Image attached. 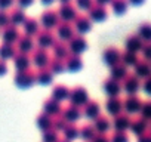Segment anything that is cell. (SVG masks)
Here are the masks:
<instances>
[{
    "label": "cell",
    "instance_id": "obj_1",
    "mask_svg": "<svg viewBox=\"0 0 151 142\" xmlns=\"http://www.w3.org/2000/svg\"><path fill=\"white\" fill-rule=\"evenodd\" d=\"M14 82L18 87L21 89H28L36 83V71L33 70H24V71H17L14 77Z\"/></svg>",
    "mask_w": 151,
    "mask_h": 142
},
{
    "label": "cell",
    "instance_id": "obj_2",
    "mask_svg": "<svg viewBox=\"0 0 151 142\" xmlns=\"http://www.w3.org/2000/svg\"><path fill=\"white\" fill-rule=\"evenodd\" d=\"M68 99H70V104H71V105L82 108V107L89 101V93H88V90H86L85 87H82V86H76V87L70 89Z\"/></svg>",
    "mask_w": 151,
    "mask_h": 142
},
{
    "label": "cell",
    "instance_id": "obj_3",
    "mask_svg": "<svg viewBox=\"0 0 151 142\" xmlns=\"http://www.w3.org/2000/svg\"><path fill=\"white\" fill-rule=\"evenodd\" d=\"M67 47H68V52H70V53L80 55L82 52L86 50V47H88V42H86L85 36H82V34H74V36L68 40Z\"/></svg>",
    "mask_w": 151,
    "mask_h": 142
},
{
    "label": "cell",
    "instance_id": "obj_4",
    "mask_svg": "<svg viewBox=\"0 0 151 142\" xmlns=\"http://www.w3.org/2000/svg\"><path fill=\"white\" fill-rule=\"evenodd\" d=\"M142 105V99L138 95H127L124 101H122V108L126 111V114H138Z\"/></svg>",
    "mask_w": 151,
    "mask_h": 142
},
{
    "label": "cell",
    "instance_id": "obj_5",
    "mask_svg": "<svg viewBox=\"0 0 151 142\" xmlns=\"http://www.w3.org/2000/svg\"><path fill=\"white\" fill-rule=\"evenodd\" d=\"M122 82V90H124L127 95H136L141 89V80L133 74H127Z\"/></svg>",
    "mask_w": 151,
    "mask_h": 142
},
{
    "label": "cell",
    "instance_id": "obj_6",
    "mask_svg": "<svg viewBox=\"0 0 151 142\" xmlns=\"http://www.w3.org/2000/svg\"><path fill=\"white\" fill-rule=\"evenodd\" d=\"M53 42H55V36H53V33H52L50 30H45V28H43V30H39V31H37L34 43H37L39 47H42V49L52 47Z\"/></svg>",
    "mask_w": 151,
    "mask_h": 142
},
{
    "label": "cell",
    "instance_id": "obj_7",
    "mask_svg": "<svg viewBox=\"0 0 151 142\" xmlns=\"http://www.w3.org/2000/svg\"><path fill=\"white\" fill-rule=\"evenodd\" d=\"M58 22H59V16H58L56 11L47 9L40 15V22L39 24H42L45 30H50V28H55L58 25Z\"/></svg>",
    "mask_w": 151,
    "mask_h": 142
},
{
    "label": "cell",
    "instance_id": "obj_8",
    "mask_svg": "<svg viewBox=\"0 0 151 142\" xmlns=\"http://www.w3.org/2000/svg\"><path fill=\"white\" fill-rule=\"evenodd\" d=\"M30 59H31V62H33L37 68H45V67H47L50 56H49V53H47L46 49L36 47V49L33 50V56H31Z\"/></svg>",
    "mask_w": 151,
    "mask_h": 142
},
{
    "label": "cell",
    "instance_id": "obj_9",
    "mask_svg": "<svg viewBox=\"0 0 151 142\" xmlns=\"http://www.w3.org/2000/svg\"><path fill=\"white\" fill-rule=\"evenodd\" d=\"M15 43H17L18 52H22V53H30L36 49L34 39L31 36H27V34H19V37Z\"/></svg>",
    "mask_w": 151,
    "mask_h": 142
},
{
    "label": "cell",
    "instance_id": "obj_10",
    "mask_svg": "<svg viewBox=\"0 0 151 142\" xmlns=\"http://www.w3.org/2000/svg\"><path fill=\"white\" fill-rule=\"evenodd\" d=\"M56 14H58L59 19L67 21V22H71L76 16H77V11H76V6L71 5V2H70V3H61V6H59V9H58Z\"/></svg>",
    "mask_w": 151,
    "mask_h": 142
},
{
    "label": "cell",
    "instance_id": "obj_11",
    "mask_svg": "<svg viewBox=\"0 0 151 142\" xmlns=\"http://www.w3.org/2000/svg\"><path fill=\"white\" fill-rule=\"evenodd\" d=\"M61 117L67 121V123H76L80 117H82V108L74 107V105H67L65 108H62L61 111Z\"/></svg>",
    "mask_w": 151,
    "mask_h": 142
},
{
    "label": "cell",
    "instance_id": "obj_12",
    "mask_svg": "<svg viewBox=\"0 0 151 142\" xmlns=\"http://www.w3.org/2000/svg\"><path fill=\"white\" fill-rule=\"evenodd\" d=\"M102 89L104 92L108 95V98H113V96H119L120 92H122V83L108 77L102 82Z\"/></svg>",
    "mask_w": 151,
    "mask_h": 142
},
{
    "label": "cell",
    "instance_id": "obj_13",
    "mask_svg": "<svg viewBox=\"0 0 151 142\" xmlns=\"http://www.w3.org/2000/svg\"><path fill=\"white\" fill-rule=\"evenodd\" d=\"M130 120H132V117L129 114L120 113V114L114 115V120H113L111 126L114 127L116 132H126L129 129V126H130Z\"/></svg>",
    "mask_w": 151,
    "mask_h": 142
},
{
    "label": "cell",
    "instance_id": "obj_14",
    "mask_svg": "<svg viewBox=\"0 0 151 142\" xmlns=\"http://www.w3.org/2000/svg\"><path fill=\"white\" fill-rule=\"evenodd\" d=\"M73 21H74L73 28L79 34H85V33L91 31V28H92V21L88 18V15H77Z\"/></svg>",
    "mask_w": 151,
    "mask_h": 142
},
{
    "label": "cell",
    "instance_id": "obj_15",
    "mask_svg": "<svg viewBox=\"0 0 151 142\" xmlns=\"http://www.w3.org/2000/svg\"><path fill=\"white\" fill-rule=\"evenodd\" d=\"M82 114L88 117L89 120H95L98 115H101V105L96 101H88L82 107Z\"/></svg>",
    "mask_w": 151,
    "mask_h": 142
},
{
    "label": "cell",
    "instance_id": "obj_16",
    "mask_svg": "<svg viewBox=\"0 0 151 142\" xmlns=\"http://www.w3.org/2000/svg\"><path fill=\"white\" fill-rule=\"evenodd\" d=\"M83 67V59L80 55H74V53H68V56L64 59V68L71 71V73H76Z\"/></svg>",
    "mask_w": 151,
    "mask_h": 142
},
{
    "label": "cell",
    "instance_id": "obj_17",
    "mask_svg": "<svg viewBox=\"0 0 151 142\" xmlns=\"http://www.w3.org/2000/svg\"><path fill=\"white\" fill-rule=\"evenodd\" d=\"M120 55H122V52H120L117 47L110 46V47H107V49L104 50V53H102V59H104V62L111 68L113 65H116V64L120 62Z\"/></svg>",
    "mask_w": 151,
    "mask_h": 142
},
{
    "label": "cell",
    "instance_id": "obj_18",
    "mask_svg": "<svg viewBox=\"0 0 151 142\" xmlns=\"http://www.w3.org/2000/svg\"><path fill=\"white\" fill-rule=\"evenodd\" d=\"M56 33L61 39V42H65V40H70L73 36H74V28H73V24L71 22H67V21H59L58 25H56Z\"/></svg>",
    "mask_w": 151,
    "mask_h": 142
},
{
    "label": "cell",
    "instance_id": "obj_19",
    "mask_svg": "<svg viewBox=\"0 0 151 142\" xmlns=\"http://www.w3.org/2000/svg\"><path fill=\"white\" fill-rule=\"evenodd\" d=\"M88 11H89L88 18H89L91 21L101 22V21L107 19V16H108V12H107L105 6H101V5H92Z\"/></svg>",
    "mask_w": 151,
    "mask_h": 142
},
{
    "label": "cell",
    "instance_id": "obj_20",
    "mask_svg": "<svg viewBox=\"0 0 151 142\" xmlns=\"http://www.w3.org/2000/svg\"><path fill=\"white\" fill-rule=\"evenodd\" d=\"M129 129L132 130L133 135L141 136V135H144V133L148 132V121L144 120L142 117H135V118L130 120V126H129Z\"/></svg>",
    "mask_w": 151,
    "mask_h": 142
},
{
    "label": "cell",
    "instance_id": "obj_21",
    "mask_svg": "<svg viewBox=\"0 0 151 142\" xmlns=\"http://www.w3.org/2000/svg\"><path fill=\"white\" fill-rule=\"evenodd\" d=\"M133 76H136L139 80L141 79H148L150 77V73H151V67H150V62L148 61H144V59H139L135 65H133Z\"/></svg>",
    "mask_w": 151,
    "mask_h": 142
},
{
    "label": "cell",
    "instance_id": "obj_22",
    "mask_svg": "<svg viewBox=\"0 0 151 142\" xmlns=\"http://www.w3.org/2000/svg\"><path fill=\"white\" fill-rule=\"evenodd\" d=\"M62 111V107H61V102L55 101L53 98H49L43 102V113L50 115V117H56L59 115Z\"/></svg>",
    "mask_w": 151,
    "mask_h": 142
},
{
    "label": "cell",
    "instance_id": "obj_23",
    "mask_svg": "<svg viewBox=\"0 0 151 142\" xmlns=\"http://www.w3.org/2000/svg\"><path fill=\"white\" fill-rule=\"evenodd\" d=\"M142 44H144V40H142L138 34H130V36H127L126 40H124V47H126V50L133 52V53H138V52L141 50Z\"/></svg>",
    "mask_w": 151,
    "mask_h": 142
},
{
    "label": "cell",
    "instance_id": "obj_24",
    "mask_svg": "<svg viewBox=\"0 0 151 142\" xmlns=\"http://www.w3.org/2000/svg\"><path fill=\"white\" fill-rule=\"evenodd\" d=\"M93 129L98 135H105L110 129H111V121L107 115H98L95 120H93Z\"/></svg>",
    "mask_w": 151,
    "mask_h": 142
},
{
    "label": "cell",
    "instance_id": "obj_25",
    "mask_svg": "<svg viewBox=\"0 0 151 142\" xmlns=\"http://www.w3.org/2000/svg\"><path fill=\"white\" fill-rule=\"evenodd\" d=\"M19 37V31H18V27L12 25V24H8L6 27H3V31H2V39L5 43H15Z\"/></svg>",
    "mask_w": 151,
    "mask_h": 142
},
{
    "label": "cell",
    "instance_id": "obj_26",
    "mask_svg": "<svg viewBox=\"0 0 151 142\" xmlns=\"http://www.w3.org/2000/svg\"><path fill=\"white\" fill-rule=\"evenodd\" d=\"M14 65L18 71H24V70H30L31 65V59L28 56V53H22V52H17L14 56Z\"/></svg>",
    "mask_w": 151,
    "mask_h": 142
},
{
    "label": "cell",
    "instance_id": "obj_27",
    "mask_svg": "<svg viewBox=\"0 0 151 142\" xmlns=\"http://www.w3.org/2000/svg\"><path fill=\"white\" fill-rule=\"evenodd\" d=\"M52 82H53V74L49 71L47 67L36 70V83L46 86V85H50Z\"/></svg>",
    "mask_w": 151,
    "mask_h": 142
},
{
    "label": "cell",
    "instance_id": "obj_28",
    "mask_svg": "<svg viewBox=\"0 0 151 142\" xmlns=\"http://www.w3.org/2000/svg\"><path fill=\"white\" fill-rule=\"evenodd\" d=\"M105 110H107V113L110 114V115H117V114H120L122 111H123V108H122V99L119 98V96H113V98H108V101H107V104H105Z\"/></svg>",
    "mask_w": 151,
    "mask_h": 142
},
{
    "label": "cell",
    "instance_id": "obj_29",
    "mask_svg": "<svg viewBox=\"0 0 151 142\" xmlns=\"http://www.w3.org/2000/svg\"><path fill=\"white\" fill-rule=\"evenodd\" d=\"M25 18H27V15H25V12H24V9L22 8H14L11 12H9V24H12V25H15V27H18V25H21L24 21H25Z\"/></svg>",
    "mask_w": 151,
    "mask_h": 142
},
{
    "label": "cell",
    "instance_id": "obj_30",
    "mask_svg": "<svg viewBox=\"0 0 151 142\" xmlns=\"http://www.w3.org/2000/svg\"><path fill=\"white\" fill-rule=\"evenodd\" d=\"M40 24H39V21L36 19V18H33V16H30V18H25V21L22 22V27H24V34H27V36H36L37 34V31L40 30V27H39Z\"/></svg>",
    "mask_w": 151,
    "mask_h": 142
},
{
    "label": "cell",
    "instance_id": "obj_31",
    "mask_svg": "<svg viewBox=\"0 0 151 142\" xmlns=\"http://www.w3.org/2000/svg\"><path fill=\"white\" fill-rule=\"evenodd\" d=\"M68 95H70V89L65 85H56L52 89V98L58 102H62V101L68 99Z\"/></svg>",
    "mask_w": 151,
    "mask_h": 142
},
{
    "label": "cell",
    "instance_id": "obj_32",
    "mask_svg": "<svg viewBox=\"0 0 151 142\" xmlns=\"http://www.w3.org/2000/svg\"><path fill=\"white\" fill-rule=\"evenodd\" d=\"M127 74H129L127 73V68L123 64H120V62L116 64V65H113L111 67V71H110V77L114 79V80H117V82H122Z\"/></svg>",
    "mask_w": 151,
    "mask_h": 142
},
{
    "label": "cell",
    "instance_id": "obj_33",
    "mask_svg": "<svg viewBox=\"0 0 151 142\" xmlns=\"http://www.w3.org/2000/svg\"><path fill=\"white\" fill-rule=\"evenodd\" d=\"M52 49H53V55H55V58H58V59H65L67 56H68V47H67V44L64 43V42H61V40H55L53 42V44H52Z\"/></svg>",
    "mask_w": 151,
    "mask_h": 142
},
{
    "label": "cell",
    "instance_id": "obj_34",
    "mask_svg": "<svg viewBox=\"0 0 151 142\" xmlns=\"http://www.w3.org/2000/svg\"><path fill=\"white\" fill-rule=\"evenodd\" d=\"M17 53V47L12 43H2L0 44V59L6 61V59H12Z\"/></svg>",
    "mask_w": 151,
    "mask_h": 142
},
{
    "label": "cell",
    "instance_id": "obj_35",
    "mask_svg": "<svg viewBox=\"0 0 151 142\" xmlns=\"http://www.w3.org/2000/svg\"><path fill=\"white\" fill-rule=\"evenodd\" d=\"M138 61H139V58H138V55H136V53H133V52L124 50V52L120 55V64H123L126 68L133 67Z\"/></svg>",
    "mask_w": 151,
    "mask_h": 142
},
{
    "label": "cell",
    "instance_id": "obj_36",
    "mask_svg": "<svg viewBox=\"0 0 151 142\" xmlns=\"http://www.w3.org/2000/svg\"><path fill=\"white\" fill-rule=\"evenodd\" d=\"M62 133H64V139H67V141L71 142V141L79 138V127L76 126L74 123H67V126L64 127Z\"/></svg>",
    "mask_w": 151,
    "mask_h": 142
},
{
    "label": "cell",
    "instance_id": "obj_37",
    "mask_svg": "<svg viewBox=\"0 0 151 142\" xmlns=\"http://www.w3.org/2000/svg\"><path fill=\"white\" fill-rule=\"evenodd\" d=\"M95 135H96V132H95V129H93L92 124H85V126H82V127L79 129V136H80L85 142H91V141L95 138Z\"/></svg>",
    "mask_w": 151,
    "mask_h": 142
},
{
    "label": "cell",
    "instance_id": "obj_38",
    "mask_svg": "<svg viewBox=\"0 0 151 142\" xmlns=\"http://www.w3.org/2000/svg\"><path fill=\"white\" fill-rule=\"evenodd\" d=\"M52 118H53V117H50V115H47V114H45V113H40V114L37 115V120H36L37 127L42 129L43 132L52 129Z\"/></svg>",
    "mask_w": 151,
    "mask_h": 142
},
{
    "label": "cell",
    "instance_id": "obj_39",
    "mask_svg": "<svg viewBox=\"0 0 151 142\" xmlns=\"http://www.w3.org/2000/svg\"><path fill=\"white\" fill-rule=\"evenodd\" d=\"M47 68L52 74H61L62 71L65 70L64 68V61L62 59H58V58H52L49 59V64H47Z\"/></svg>",
    "mask_w": 151,
    "mask_h": 142
},
{
    "label": "cell",
    "instance_id": "obj_40",
    "mask_svg": "<svg viewBox=\"0 0 151 142\" xmlns=\"http://www.w3.org/2000/svg\"><path fill=\"white\" fill-rule=\"evenodd\" d=\"M138 36L144 42H150V39H151V25L148 22H142L138 27Z\"/></svg>",
    "mask_w": 151,
    "mask_h": 142
},
{
    "label": "cell",
    "instance_id": "obj_41",
    "mask_svg": "<svg viewBox=\"0 0 151 142\" xmlns=\"http://www.w3.org/2000/svg\"><path fill=\"white\" fill-rule=\"evenodd\" d=\"M110 3H111V8H113L114 14H117V15L124 14L126 9H127V0H111Z\"/></svg>",
    "mask_w": 151,
    "mask_h": 142
},
{
    "label": "cell",
    "instance_id": "obj_42",
    "mask_svg": "<svg viewBox=\"0 0 151 142\" xmlns=\"http://www.w3.org/2000/svg\"><path fill=\"white\" fill-rule=\"evenodd\" d=\"M139 117H142L147 121L151 118V102L150 101H142V105L139 110Z\"/></svg>",
    "mask_w": 151,
    "mask_h": 142
},
{
    "label": "cell",
    "instance_id": "obj_43",
    "mask_svg": "<svg viewBox=\"0 0 151 142\" xmlns=\"http://www.w3.org/2000/svg\"><path fill=\"white\" fill-rule=\"evenodd\" d=\"M42 139H43V142H58L59 141V133L53 129H49V130L43 132Z\"/></svg>",
    "mask_w": 151,
    "mask_h": 142
},
{
    "label": "cell",
    "instance_id": "obj_44",
    "mask_svg": "<svg viewBox=\"0 0 151 142\" xmlns=\"http://www.w3.org/2000/svg\"><path fill=\"white\" fill-rule=\"evenodd\" d=\"M65 126H67V121L61 117V114L52 118V129H53V130H56V132H62Z\"/></svg>",
    "mask_w": 151,
    "mask_h": 142
},
{
    "label": "cell",
    "instance_id": "obj_45",
    "mask_svg": "<svg viewBox=\"0 0 151 142\" xmlns=\"http://www.w3.org/2000/svg\"><path fill=\"white\" fill-rule=\"evenodd\" d=\"M110 142H129V136L126 132H114L110 138Z\"/></svg>",
    "mask_w": 151,
    "mask_h": 142
},
{
    "label": "cell",
    "instance_id": "obj_46",
    "mask_svg": "<svg viewBox=\"0 0 151 142\" xmlns=\"http://www.w3.org/2000/svg\"><path fill=\"white\" fill-rule=\"evenodd\" d=\"M139 52L142 53V59L150 62V59H151V44H150L148 42H145V43L142 44V47H141Z\"/></svg>",
    "mask_w": 151,
    "mask_h": 142
},
{
    "label": "cell",
    "instance_id": "obj_47",
    "mask_svg": "<svg viewBox=\"0 0 151 142\" xmlns=\"http://www.w3.org/2000/svg\"><path fill=\"white\" fill-rule=\"evenodd\" d=\"M9 24V12L0 9V27H6Z\"/></svg>",
    "mask_w": 151,
    "mask_h": 142
},
{
    "label": "cell",
    "instance_id": "obj_48",
    "mask_svg": "<svg viewBox=\"0 0 151 142\" xmlns=\"http://www.w3.org/2000/svg\"><path fill=\"white\" fill-rule=\"evenodd\" d=\"M76 5H77V8H80L83 11H88L93 5V0H76Z\"/></svg>",
    "mask_w": 151,
    "mask_h": 142
},
{
    "label": "cell",
    "instance_id": "obj_49",
    "mask_svg": "<svg viewBox=\"0 0 151 142\" xmlns=\"http://www.w3.org/2000/svg\"><path fill=\"white\" fill-rule=\"evenodd\" d=\"M150 85H151V80H150V77H148V79H144V82L141 83V89H142V90H144L147 95L150 93Z\"/></svg>",
    "mask_w": 151,
    "mask_h": 142
},
{
    "label": "cell",
    "instance_id": "obj_50",
    "mask_svg": "<svg viewBox=\"0 0 151 142\" xmlns=\"http://www.w3.org/2000/svg\"><path fill=\"white\" fill-rule=\"evenodd\" d=\"M91 142H110V138L107 135H95V138L91 141Z\"/></svg>",
    "mask_w": 151,
    "mask_h": 142
},
{
    "label": "cell",
    "instance_id": "obj_51",
    "mask_svg": "<svg viewBox=\"0 0 151 142\" xmlns=\"http://www.w3.org/2000/svg\"><path fill=\"white\" fill-rule=\"evenodd\" d=\"M14 2L15 0H0V9H8V8H11L12 5H14Z\"/></svg>",
    "mask_w": 151,
    "mask_h": 142
},
{
    "label": "cell",
    "instance_id": "obj_52",
    "mask_svg": "<svg viewBox=\"0 0 151 142\" xmlns=\"http://www.w3.org/2000/svg\"><path fill=\"white\" fill-rule=\"evenodd\" d=\"M138 142H151V135H150V132H147V133L138 136Z\"/></svg>",
    "mask_w": 151,
    "mask_h": 142
},
{
    "label": "cell",
    "instance_id": "obj_53",
    "mask_svg": "<svg viewBox=\"0 0 151 142\" xmlns=\"http://www.w3.org/2000/svg\"><path fill=\"white\" fill-rule=\"evenodd\" d=\"M8 71V65H6V61H2L0 59V76H5Z\"/></svg>",
    "mask_w": 151,
    "mask_h": 142
},
{
    "label": "cell",
    "instance_id": "obj_54",
    "mask_svg": "<svg viewBox=\"0 0 151 142\" xmlns=\"http://www.w3.org/2000/svg\"><path fill=\"white\" fill-rule=\"evenodd\" d=\"M18 2V5H19V8H27V6H30L34 0H17Z\"/></svg>",
    "mask_w": 151,
    "mask_h": 142
},
{
    "label": "cell",
    "instance_id": "obj_55",
    "mask_svg": "<svg viewBox=\"0 0 151 142\" xmlns=\"http://www.w3.org/2000/svg\"><path fill=\"white\" fill-rule=\"evenodd\" d=\"M93 2H96V5H101V6H105L107 3H110L111 0H93Z\"/></svg>",
    "mask_w": 151,
    "mask_h": 142
},
{
    "label": "cell",
    "instance_id": "obj_56",
    "mask_svg": "<svg viewBox=\"0 0 151 142\" xmlns=\"http://www.w3.org/2000/svg\"><path fill=\"white\" fill-rule=\"evenodd\" d=\"M127 3H130V5H141V3H144V0H127Z\"/></svg>",
    "mask_w": 151,
    "mask_h": 142
},
{
    "label": "cell",
    "instance_id": "obj_57",
    "mask_svg": "<svg viewBox=\"0 0 151 142\" xmlns=\"http://www.w3.org/2000/svg\"><path fill=\"white\" fill-rule=\"evenodd\" d=\"M42 3L43 5H50V3H53V0H42Z\"/></svg>",
    "mask_w": 151,
    "mask_h": 142
},
{
    "label": "cell",
    "instance_id": "obj_58",
    "mask_svg": "<svg viewBox=\"0 0 151 142\" xmlns=\"http://www.w3.org/2000/svg\"><path fill=\"white\" fill-rule=\"evenodd\" d=\"M59 2H61V3H70L71 0H59Z\"/></svg>",
    "mask_w": 151,
    "mask_h": 142
},
{
    "label": "cell",
    "instance_id": "obj_59",
    "mask_svg": "<svg viewBox=\"0 0 151 142\" xmlns=\"http://www.w3.org/2000/svg\"><path fill=\"white\" fill-rule=\"evenodd\" d=\"M58 142H70V141H67V139H59Z\"/></svg>",
    "mask_w": 151,
    "mask_h": 142
}]
</instances>
